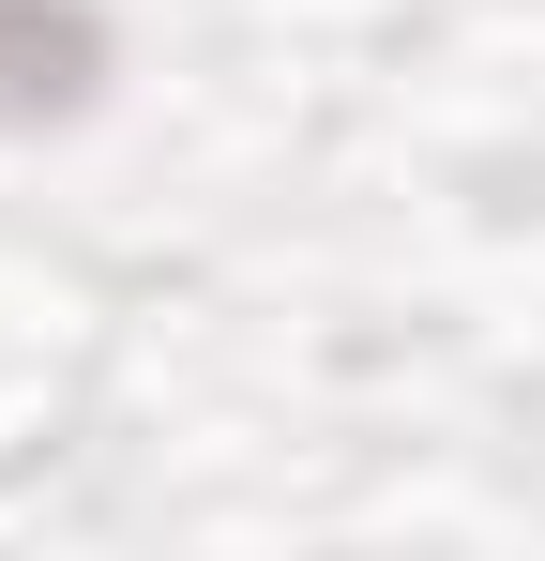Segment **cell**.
Masks as SVG:
<instances>
[{
  "label": "cell",
  "mask_w": 545,
  "mask_h": 561,
  "mask_svg": "<svg viewBox=\"0 0 545 561\" xmlns=\"http://www.w3.org/2000/svg\"><path fill=\"white\" fill-rule=\"evenodd\" d=\"M106 77H121V46H106L91 0H0V137H61V122H91Z\"/></svg>",
  "instance_id": "cell-1"
}]
</instances>
